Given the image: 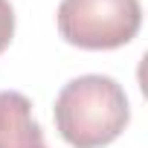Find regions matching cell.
Returning <instances> with one entry per match:
<instances>
[{"label":"cell","instance_id":"4","mask_svg":"<svg viewBox=\"0 0 148 148\" xmlns=\"http://www.w3.org/2000/svg\"><path fill=\"white\" fill-rule=\"evenodd\" d=\"M15 35V9L9 0H0V52L12 44Z\"/></svg>","mask_w":148,"mask_h":148},{"label":"cell","instance_id":"1","mask_svg":"<svg viewBox=\"0 0 148 148\" xmlns=\"http://www.w3.org/2000/svg\"><path fill=\"white\" fill-rule=\"evenodd\" d=\"M131 122L122 84L110 76H79L55 99V128L73 148H105Z\"/></svg>","mask_w":148,"mask_h":148},{"label":"cell","instance_id":"2","mask_svg":"<svg viewBox=\"0 0 148 148\" xmlns=\"http://www.w3.org/2000/svg\"><path fill=\"white\" fill-rule=\"evenodd\" d=\"M58 32L79 49H119L142 26L139 0H61Z\"/></svg>","mask_w":148,"mask_h":148},{"label":"cell","instance_id":"3","mask_svg":"<svg viewBox=\"0 0 148 148\" xmlns=\"http://www.w3.org/2000/svg\"><path fill=\"white\" fill-rule=\"evenodd\" d=\"M0 148H44L32 102L18 90H0Z\"/></svg>","mask_w":148,"mask_h":148}]
</instances>
